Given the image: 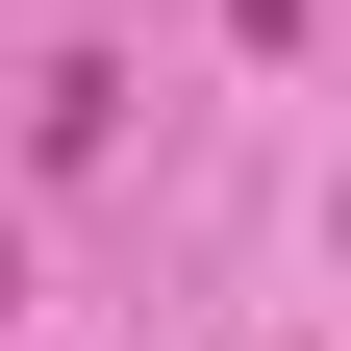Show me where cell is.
Returning <instances> with one entry per match:
<instances>
[{
  "label": "cell",
  "mask_w": 351,
  "mask_h": 351,
  "mask_svg": "<svg viewBox=\"0 0 351 351\" xmlns=\"http://www.w3.org/2000/svg\"><path fill=\"white\" fill-rule=\"evenodd\" d=\"M226 25H251V51H301V0H226Z\"/></svg>",
  "instance_id": "6da1fadb"
}]
</instances>
